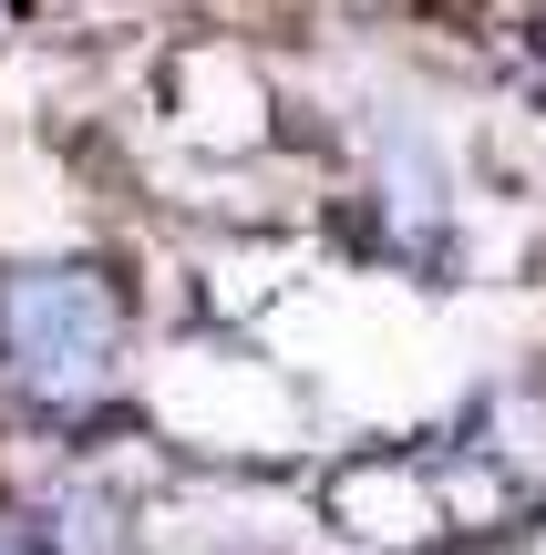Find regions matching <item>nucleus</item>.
<instances>
[{"mask_svg": "<svg viewBox=\"0 0 546 555\" xmlns=\"http://www.w3.org/2000/svg\"><path fill=\"white\" fill-rule=\"evenodd\" d=\"M0 555H41V535H31L21 515H0Z\"/></svg>", "mask_w": 546, "mask_h": 555, "instance_id": "2", "label": "nucleus"}, {"mask_svg": "<svg viewBox=\"0 0 546 555\" xmlns=\"http://www.w3.org/2000/svg\"><path fill=\"white\" fill-rule=\"evenodd\" d=\"M0 391L41 422H82L124 391V288L103 268L0 278Z\"/></svg>", "mask_w": 546, "mask_h": 555, "instance_id": "1", "label": "nucleus"}, {"mask_svg": "<svg viewBox=\"0 0 546 555\" xmlns=\"http://www.w3.org/2000/svg\"><path fill=\"white\" fill-rule=\"evenodd\" d=\"M526 555H546V525H526Z\"/></svg>", "mask_w": 546, "mask_h": 555, "instance_id": "3", "label": "nucleus"}]
</instances>
